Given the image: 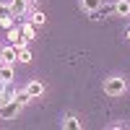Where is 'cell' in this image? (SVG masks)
<instances>
[{"instance_id":"16","label":"cell","mask_w":130,"mask_h":130,"mask_svg":"<svg viewBox=\"0 0 130 130\" xmlns=\"http://www.w3.org/2000/svg\"><path fill=\"white\" fill-rule=\"evenodd\" d=\"M8 16H13V13H10V5L0 3V21H3V18H8Z\"/></svg>"},{"instance_id":"13","label":"cell","mask_w":130,"mask_h":130,"mask_svg":"<svg viewBox=\"0 0 130 130\" xmlns=\"http://www.w3.org/2000/svg\"><path fill=\"white\" fill-rule=\"evenodd\" d=\"M31 60H34V55H31V50L21 44V47H18V62H31Z\"/></svg>"},{"instance_id":"3","label":"cell","mask_w":130,"mask_h":130,"mask_svg":"<svg viewBox=\"0 0 130 130\" xmlns=\"http://www.w3.org/2000/svg\"><path fill=\"white\" fill-rule=\"evenodd\" d=\"M0 60L3 62H18V47L16 44H8L0 50Z\"/></svg>"},{"instance_id":"10","label":"cell","mask_w":130,"mask_h":130,"mask_svg":"<svg viewBox=\"0 0 130 130\" xmlns=\"http://www.w3.org/2000/svg\"><path fill=\"white\" fill-rule=\"evenodd\" d=\"M115 13L117 16H130V0H117V3H115Z\"/></svg>"},{"instance_id":"18","label":"cell","mask_w":130,"mask_h":130,"mask_svg":"<svg viewBox=\"0 0 130 130\" xmlns=\"http://www.w3.org/2000/svg\"><path fill=\"white\" fill-rule=\"evenodd\" d=\"M127 42H130V31H127Z\"/></svg>"},{"instance_id":"6","label":"cell","mask_w":130,"mask_h":130,"mask_svg":"<svg viewBox=\"0 0 130 130\" xmlns=\"http://www.w3.org/2000/svg\"><path fill=\"white\" fill-rule=\"evenodd\" d=\"M26 10H29V0H10V13L13 16H26Z\"/></svg>"},{"instance_id":"5","label":"cell","mask_w":130,"mask_h":130,"mask_svg":"<svg viewBox=\"0 0 130 130\" xmlns=\"http://www.w3.org/2000/svg\"><path fill=\"white\" fill-rule=\"evenodd\" d=\"M16 94H18V89L13 86V81H10V83H3V89H0V104L16 99Z\"/></svg>"},{"instance_id":"14","label":"cell","mask_w":130,"mask_h":130,"mask_svg":"<svg viewBox=\"0 0 130 130\" xmlns=\"http://www.w3.org/2000/svg\"><path fill=\"white\" fill-rule=\"evenodd\" d=\"M31 24H34V26H42V24H44V21H47V16L44 13H42V10H31Z\"/></svg>"},{"instance_id":"11","label":"cell","mask_w":130,"mask_h":130,"mask_svg":"<svg viewBox=\"0 0 130 130\" xmlns=\"http://www.w3.org/2000/svg\"><path fill=\"white\" fill-rule=\"evenodd\" d=\"M21 34H24V39H26V42L37 39V26L31 24V21H29V24H24V26H21Z\"/></svg>"},{"instance_id":"4","label":"cell","mask_w":130,"mask_h":130,"mask_svg":"<svg viewBox=\"0 0 130 130\" xmlns=\"http://www.w3.org/2000/svg\"><path fill=\"white\" fill-rule=\"evenodd\" d=\"M24 91H26V94L31 96V99H39V96L44 94V83H42V81H29Z\"/></svg>"},{"instance_id":"17","label":"cell","mask_w":130,"mask_h":130,"mask_svg":"<svg viewBox=\"0 0 130 130\" xmlns=\"http://www.w3.org/2000/svg\"><path fill=\"white\" fill-rule=\"evenodd\" d=\"M31 3H37V0H29V5H31Z\"/></svg>"},{"instance_id":"1","label":"cell","mask_w":130,"mask_h":130,"mask_svg":"<svg viewBox=\"0 0 130 130\" xmlns=\"http://www.w3.org/2000/svg\"><path fill=\"white\" fill-rule=\"evenodd\" d=\"M127 89V81L120 75H112V78H104V94L107 96H122Z\"/></svg>"},{"instance_id":"15","label":"cell","mask_w":130,"mask_h":130,"mask_svg":"<svg viewBox=\"0 0 130 130\" xmlns=\"http://www.w3.org/2000/svg\"><path fill=\"white\" fill-rule=\"evenodd\" d=\"M16 99H18V104H21V107H24V104H29V102H31V96H29L26 91H18V94H16Z\"/></svg>"},{"instance_id":"8","label":"cell","mask_w":130,"mask_h":130,"mask_svg":"<svg viewBox=\"0 0 130 130\" xmlns=\"http://www.w3.org/2000/svg\"><path fill=\"white\" fill-rule=\"evenodd\" d=\"M104 0H81V8L86 10V13H96V10L102 8Z\"/></svg>"},{"instance_id":"12","label":"cell","mask_w":130,"mask_h":130,"mask_svg":"<svg viewBox=\"0 0 130 130\" xmlns=\"http://www.w3.org/2000/svg\"><path fill=\"white\" fill-rule=\"evenodd\" d=\"M62 127H68V130H81V127H83V122L78 120V117L68 115V117H65V120H62Z\"/></svg>"},{"instance_id":"7","label":"cell","mask_w":130,"mask_h":130,"mask_svg":"<svg viewBox=\"0 0 130 130\" xmlns=\"http://www.w3.org/2000/svg\"><path fill=\"white\" fill-rule=\"evenodd\" d=\"M0 81H3V83L13 81V62H3V60H0Z\"/></svg>"},{"instance_id":"9","label":"cell","mask_w":130,"mask_h":130,"mask_svg":"<svg viewBox=\"0 0 130 130\" xmlns=\"http://www.w3.org/2000/svg\"><path fill=\"white\" fill-rule=\"evenodd\" d=\"M8 39H10V44H16V47H21V44L26 42L24 37H21V31H18L16 26H10V29H8Z\"/></svg>"},{"instance_id":"2","label":"cell","mask_w":130,"mask_h":130,"mask_svg":"<svg viewBox=\"0 0 130 130\" xmlns=\"http://www.w3.org/2000/svg\"><path fill=\"white\" fill-rule=\"evenodd\" d=\"M18 112H21L18 99H10V102L0 104V120H13V117H18Z\"/></svg>"}]
</instances>
